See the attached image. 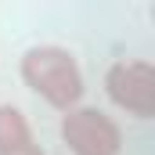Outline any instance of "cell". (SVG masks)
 I'll use <instances>...</instances> for the list:
<instances>
[{"instance_id":"obj_1","label":"cell","mask_w":155,"mask_h":155,"mask_svg":"<svg viewBox=\"0 0 155 155\" xmlns=\"http://www.w3.org/2000/svg\"><path fill=\"white\" fill-rule=\"evenodd\" d=\"M18 76L36 97H43L61 116L83 105V90H87L83 69H79L76 54L61 43H33L18 58Z\"/></svg>"},{"instance_id":"obj_2","label":"cell","mask_w":155,"mask_h":155,"mask_svg":"<svg viewBox=\"0 0 155 155\" xmlns=\"http://www.w3.org/2000/svg\"><path fill=\"white\" fill-rule=\"evenodd\" d=\"M105 94L134 119L155 116V65L148 58H119L105 72Z\"/></svg>"},{"instance_id":"obj_3","label":"cell","mask_w":155,"mask_h":155,"mask_svg":"<svg viewBox=\"0 0 155 155\" xmlns=\"http://www.w3.org/2000/svg\"><path fill=\"white\" fill-rule=\"evenodd\" d=\"M72 155H123V126L94 105H76L58 126Z\"/></svg>"},{"instance_id":"obj_4","label":"cell","mask_w":155,"mask_h":155,"mask_svg":"<svg viewBox=\"0 0 155 155\" xmlns=\"http://www.w3.org/2000/svg\"><path fill=\"white\" fill-rule=\"evenodd\" d=\"M0 155H43L29 116L18 105H0Z\"/></svg>"}]
</instances>
